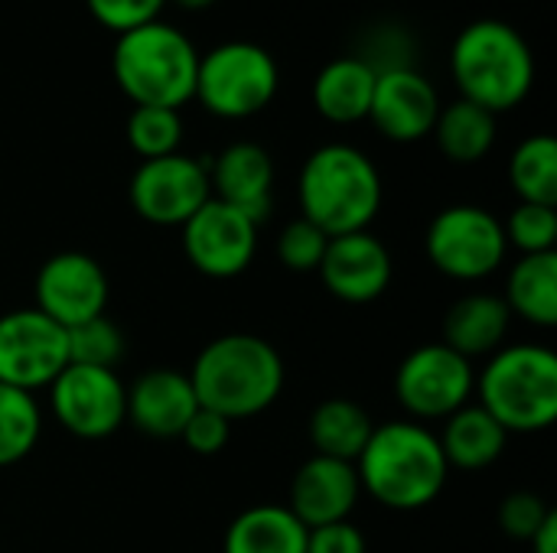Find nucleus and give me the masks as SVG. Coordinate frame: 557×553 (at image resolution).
I'll use <instances>...</instances> for the list:
<instances>
[{
    "mask_svg": "<svg viewBox=\"0 0 557 553\" xmlns=\"http://www.w3.org/2000/svg\"><path fill=\"white\" fill-rule=\"evenodd\" d=\"M362 492L392 512L428 508L447 486L450 466L437 433L418 420L379 424L356 460Z\"/></svg>",
    "mask_w": 557,
    "mask_h": 553,
    "instance_id": "1",
    "label": "nucleus"
},
{
    "mask_svg": "<svg viewBox=\"0 0 557 553\" xmlns=\"http://www.w3.org/2000/svg\"><path fill=\"white\" fill-rule=\"evenodd\" d=\"M189 385L199 407L225 420H248L264 414L284 391V362L277 349L251 332H228L212 339L193 362Z\"/></svg>",
    "mask_w": 557,
    "mask_h": 553,
    "instance_id": "2",
    "label": "nucleus"
},
{
    "mask_svg": "<svg viewBox=\"0 0 557 553\" xmlns=\"http://www.w3.org/2000/svg\"><path fill=\"white\" fill-rule=\"evenodd\" d=\"M450 72L463 101L499 114L519 108L532 95L535 55L516 26L496 16H483L463 26L454 39Z\"/></svg>",
    "mask_w": 557,
    "mask_h": 553,
    "instance_id": "3",
    "label": "nucleus"
},
{
    "mask_svg": "<svg viewBox=\"0 0 557 553\" xmlns=\"http://www.w3.org/2000/svg\"><path fill=\"white\" fill-rule=\"evenodd\" d=\"M297 199L304 218L326 238L369 231L382 209V176L359 147L326 143L307 156Z\"/></svg>",
    "mask_w": 557,
    "mask_h": 553,
    "instance_id": "4",
    "label": "nucleus"
},
{
    "mask_svg": "<svg viewBox=\"0 0 557 553\" xmlns=\"http://www.w3.org/2000/svg\"><path fill=\"white\" fill-rule=\"evenodd\" d=\"M111 68L134 108L180 111L196 95L199 52L183 29L153 20L117 36Z\"/></svg>",
    "mask_w": 557,
    "mask_h": 553,
    "instance_id": "5",
    "label": "nucleus"
},
{
    "mask_svg": "<svg viewBox=\"0 0 557 553\" xmlns=\"http://www.w3.org/2000/svg\"><path fill=\"white\" fill-rule=\"evenodd\" d=\"M480 407L506 433H542L557 420V355L545 345H503L480 372Z\"/></svg>",
    "mask_w": 557,
    "mask_h": 553,
    "instance_id": "6",
    "label": "nucleus"
},
{
    "mask_svg": "<svg viewBox=\"0 0 557 553\" xmlns=\"http://www.w3.org/2000/svg\"><path fill=\"white\" fill-rule=\"evenodd\" d=\"M277 85L281 72L264 46L228 39L199 55L193 98L215 117L242 121L264 111L274 101Z\"/></svg>",
    "mask_w": 557,
    "mask_h": 553,
    "instance_id": "7",
    "label": "nucleus"
},
{
    "mask_svg": "<svg viewBox=\"0 0 557 553\" xmlns=\"http://www.w3.org/2000/svg\"><path fill=\"white\" fill-rule=\"evenodd\" d=\"M424 251L431 264L460 284L486 280L506 264V228L483 205H447L441 209L424 235Z\"/></svg>",
    "mask_w": 557,
    "mask_h": 553,
    "instance_id": "8",
    "label": "nucleus"
},
{
    "mask_svg": "<svg viewBox=\"0 0 557 553\" xmlns=\"http://www.w3.org/2000/svg\"><path fill=\"white\" fill-rule=\"evenodd\" d=\"M473 391V362L457 355L444 342L418 345L401 359L395 372V398L414 420H447L470 404Z\"/></svg>",
    "mask_w": 557,
    "mask_h": 553,
    "instance_id": "9",
    "label": "nucleus"
},
{
    "mask_svg": "<svg viewBox=\"0 0 557 553\" xmlns=\"http://www.w3.org/2000/svg\"><path fill=\"white\" fill-rule=\"evenodd\" d=\"M131 209L163 228H183L209 199V166L186 153H170L160 160H140L127 186Z\"/></svg>",
    "mask_w": 557,
    "mask_h": 553,
    "instance_id": "10",
    "label": "nucleus"
},
{
    "mask_svg": "<svg viewBox=\"0 0 557 553\" xmlns=\"http://www.w3.org/2000/svg\"><path fill=\"white\" fill-rule=\"evenodd\" d=\"M46 391L52 417L78 440H104L127 424V388L111 368L65 365Z\"/></svg>",
    "mask_w": 557,
    "mask_h": 553,
    "instance_id": "11",
    "label": "nucleus"
},
{
    "mask_svg": "<svg viewBox=\"0 0 557 553\" xmlns=\"http://www.w3.org/2000/svg\"><path fill=\"white\" fill-rule=\"evenodd\" d=\"M69 365L65 329L36 306L0 316V381L36 394L49 388Z\"/></svg>",
    "mask_w": 557,
    "mask_h": 553,
    "instance_id": "12",
    "label": "nucleus"
},
{
    "mask_svg": "<svg viewBox=\"0 0 557 553\" xmlns=\"http://www.w3.org/2000/svg\"><path fill=\"white\" fill-rule=\"evenodd\" d=\"M258 222H251L245 212L222 199H209L183 228V254L186 261L212 277V280H232L245 274L258 251Z\"/></svg>",
    "mask_w": 557,
    "mask_h": 553,
    "instance_id": "13",
    "label": "nucleus"
},
{
    "mask_svg": "<svg viewBox=\"0 0 557 553\" xmlns=\"http://www.w3.org/2000/svg\"><path fill=\"white\" fill-rule=\"evenodd\" d=\"M36 310L55 326L72 329L108 310V274L85 251H59L39 271L33 284Z\"/></svg>",
    "mask_w": 557,
    "mask_h": 553,
    "instance_id": "14",
    "label": "nucleus"
},
{
    "mask_svg": "<svg viewBox=\"0 0 557 553\" xmlns=\"http://www.w3.org/2000/svg\"><path fill=\"white\" fill-rule=\"evenodd\" d=\"M437 114H441L437 88L414 65L385 68L375 75L366 121H372L382 137L395 143H414L434 130Z\"/></svg>",
    "mask_w": 557,
    "mask_h": 553,
    "instance_id": "15",
    "label": "nucleus"
},
{
    "mask_svg": "<svg viewBox=\"0 0 557 553\" xmlns=\"http://www.w3.org/2000/svg\"><path fill=\"white\" fill-rule=\"evenodd\" d=\"M323 287L352 306L379 300L392 284V254L372 231H352L330 238L317 267Z\"/></svg>",
    "mask_w": 557,
    "mask_h": 553,
    "instance_id": "16",
    "label": "nucleus"
},
{
    "mask_svg": "<svg viewBox=\"0 0 557 553\" xmlns=\"http://www.w3.org/2000/svg\"><path fill=\"white\" fill-rule=\"evenodd\" d=\"M362 499V482L356 463L310 456L290 479L287 508L304 528H323L336 521H349Z\"/></svg>",
    "mask_w": 557,
    "mask_h": 553,
    "instance_id": "17",
    "label": "nucleus"
},
{
    "mask_svg": "<svg viewBox=\"0 0 557 553\" xmlns=\"http://www.w3.org/2000/svg\"><path fill=\"white\" fill-rule=\"evenodd\" d=\"M199 411L186 372L150 368L127 388V424L157 440H180L183 427Z\"/></svg>",
    "mask_w": 557,
    "mask_h": 553,
    "instance_id": "18",
    "label": "nucleus"
},
{
    "mask_svg": "<svg viewBox=\"0 0 557 553\" xmlns=\"http://www.w3.org/2000/svg\"><path fill=\"white\" fill-rule=\"evenodd\" d=\"M212 196L245 212L251 222H264L271 212V189H274V160L261 143L238 140L225 147L215 163L209 166Z\"/></svg>",
    "mask_w": 557,
    "mask_h": 553,
    "instance_id": "19",
    "label": "nucleus"
},
{
    "mask_svg": "<svg viewBox=\"0 0 557 553\" xmlns=\"http://www.w3.org/2000/svg\"><path fill=\"white\" fill-rule=\"evenodd\" d=\"M512 326V313L503 303V297L493 293H467L460 297L447 316H444V345L454 349L463 359H480V355H493L506 345Z\"/></svg>",
    "mask_w": 557,
    "mask_h": 553,
    "instance_id": "20",
    "label": "nucleus"
},
{
    "mask_svg": "<svg viewBox=\"0 0 557 553\" xmlns=\"http://www.w3.org/2000/svg\"><path fill=\"white\" fill-rule=\"evenodd\" d=\"M372 88H375L372 65H366L359 55H343L320 68L310 95L320 117L333 124H356L369 117Z\"/></svg>",
    "mask_w": 557,
    "mask_h": 553,
    "instance_id": "21",
    "label": "nucleus"
},
{
    "mask_svg": "<svg viewBox=\"0 0 557 553\" xmlns=\"http://www.w3.org/2000/svg\"><path fill=\"white\" fill-rule=\"evenodd\" d=\"M437 440L450 469L480 473L506 453L509 433L480 404H467L444 420V433Z\"/></svg>",
    "mask_w": 557,
    "mask_h": 553,
    "instance_id": "22",
    "label": "nucleus"
},
{
    "mask_svg": "<svg viewBox=\"0 0 557 553\" xmlns=\"http://www.w3.org/2000/svg\"><path fill=\"white\" fill-rule=\"evenodd\" d=\"M372 430H375V424H372L369 411L349 398H330V401L317 404L310 414V424H307L313 456H330V460H343V463L359 460Z\"/></svg>",
    "mask_w": 557,
    "mask_h": 553,
    "instance_id": "23",
    "label": "nucleus"
},
{
    "mask_svg": "<svg viewBox=\"0 0 557 553\" xmlns=\"http://www.w3.org/2000/svg\"><path fill=\"white\" fill-rule=\"evenodd\" d=\"M307 531L287 505H255L228 525L225 553H307Z\"/></svg>",
    "mask_w": 557,
    "mask_h": 553,
    "instance_id": "24",
    "label": "nucleus"
},
{
    "mask_svg": "<svg viewBox=\"0 0 557 553\" xmlns=\"http://www.w3.org/2000/svg\"><path fill=\"white\" fill-rule=\"evenodd\" d=\"M512 316H522L525 323L539 329L557 326V251L548 254H522L519 264H512L506 280V297Z\"/></svg>",
    "mask_w": 557,
    "mask_h": 553,
    "instance_id": "25",
    "label": "nucleus"
},
{
    "mask_svg": "<svg viewBox=\"0 0 557 553\" xmlns=\"http://www.w3.org/2000/svg\"><path fill=\"white\" fill-rule=\"evenodd\" d=\"M431 134L447 160L480 163L496 143V114H490L486 108L473 101L457 98L454 104L441 108Z\"/></svg>",
    "mask_w": 557,
    "mask_h": 553,
    "instance_id": "26",
    "label": "nucleus"
},
{
    "mask_svg": "<svg viewBox=\"0 0 557 553\" xmlns=\"http://www.w3.org/2000/svg\"><path fill=\"white\" fill-rule=\"evenodd\" d=\"M509 179L519 202L557 209V140L552 134L525 137L509 160Z\"/></svg>",
    "mask_w": 557,
    "mask_h": 553,
    "instance_id": "27",
    "label": "nucleus"
},
{
    "mask_svg": "<svg viewBox=\"0 0 557 553\" xmlns=\"http://www.w3.org/2000/svg\"><path fill=\"white\" fill-rule=\"evenodd\" d=\"M42 433V411L36 394L0 381V469L26 460Z\"/></svg>",
    "mask_w": 557,
    "mask_h": 553,
    "instance_id": "28",
    "label": "nucleus"
},
{
    "mask_svg": "<svg viewBox=\"0 0 557 553\" xmlns=\"http://www.w3.org/2000/svg\"><path fill=\"white\" fill-rule=\"evenodd\" d=\"M183 121L173 108H134L127 117V143L140 160L180 153Z\"/></svg>",
    "mask_w": 557,
    "mask_h": 553,
    "instance_id": "29",
    "label": "nucleus"
},
{
    "mask_svg": "<svg viewBox=\"0 0 557 553\" xmlns=\"http://www.w3.org/2000/svg\"><path fill=\"white\" fill-rule=\"evenodd\" d=\"M65 349H69V365L114 372V365L124 359V332L108 316H95L88 323L65 329Z\"/></svg>",
    "mask_w": 557,
    "mask_h": 553,
    "instance_id": "30",
    "label": "nucleus"
},
{
    "mask_svg": "<svg viewBox=\"0 0 557 553\" xmlns=\"http://www.w3.org/2000/svg\"><path fill=\"white\" fill-rule=\"evenodd\" d=\"M503 228H506V241L522 254H548L557 244V209L519 202Z\"/></svg>",
    "mask_w": 557,
    "mask_h": 553,
    "instance_id": "31",
    "label": "nucleus"
},
{
    "mask_svg": "<svg viewBox=\"0 0 557 553\" xmlns=\"http://www.w3.org/2000/svg\"><path fill=\"white\" fill-rule=\"evenodd\" d=\"M326 244H330V238L313 222H307L300 215V218L287 222L284 231L277 235V261L294 274H310L320 267Z\"/></svg>",
    "mask_w": 557,
    "mask_h": 553,
    "instance_id": "32",
    "label": "nucleus"
},
{
    "mask_svg": "<svg viewBox=\"0 0 557 553\" xmlns=\"http://www.w3.org/2000/svg\"><path fill=\"white\" fill-rule=\"evenodd\" d=\"M555 508L539 492H512L499 505V528L512 541H532Z\"/></svg>",
    "mask_w": 557,
    "mask_h": 553,
    "instance_id": "33",
    "label": "nucleus"
},
{
    "mask_svg": "<svg viewBox=\"0 0 557 553\" xmlns=\"http://www.w3.org/2000/svg\"><path fill=\"white\" fill-rule=\"evenodd\" d=\"M85 3L88 13L117 36L160 20V10L166 7V0H85Z\"/></svg>",
    "mask_w": 557,
    "mask_h": 553,
    "instance_id": "34",
    "label": "nucleus"
},
{
    "mask_svg": "<svg viewBox=\"0 0 557 553\" xmlns=\"http://www.w3.org/2000/svg\"><path fill=\"white\" fill-rule=\"evenodd\" d=\"M180 440H183L186 450L196 453V456H215V453H222V450L228 447V440H232V420H225V417L215 414V411L199 407V411L193 414V420L183 427Z\"/></svg>",
    "mask_w": 557,
    "mask_h": 553,
    "instance_id": "35",
    "label": "nucleus"
},
{
    "mask_svg": "<svg viewBox=\"0 0 557 553\" xmlns=\"http://www.w3.org/2000/svg\"><path fill=\"white\" fill-rule=\"evenodd\" d=\"M307 553H366V535L352 521H336L307 531Z\"/></svg>",
    "mask_w": 557,
    "mask_h": 553,
    "instance_id": "36",
    "label": "nucleus"
},
{
    "mask_svg": "<svg viewBox=\"0 0 557 553\" xmlns=\"http://www.w3.org/2000/svg\"><path fill=\"white\" fill-rule=\"evenodd\" d=\"M529 544H532V553H557V512L545 518V525L535 531Z\"/></svg>",
    "mask_w": 557,
    "mask_h": 553,
    "instance_id": "37",
    "label": "nucleus"
},
{
    "mask_svg": "<svg viewBox=\"0 0 557 553\" xmlns=\"http://www.w3.org/2000/svg\"><path fill=\"white\" fill-rule=\"evenodd\" d=\"M173 3H180L186 10H202V7H212L215 0H173Z\"/></svg>",
    "mask_w": 557,
    "mask_h": 553,
    "instance_id": "38",
    "label": "nucleus"
}]
</instances>
